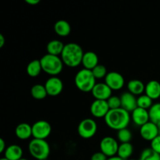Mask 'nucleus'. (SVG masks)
<instances>
[{"instance_id": "obj_1", "label": "nucleus", "mask_w": 160, "mask_h": 160, "mask_svg": "<svg viewBox=\"0 0 160 160\" xmlns=\"http://www.w3.org/2000/svg\"><path fill=\"white\" fill-rule=\"evenodd\" d=\"M105 122L109 128L116 131L128 128L131 121V114L129 112L119 108L116 109H110L105 117Z\"/></svg>"}, {"instance_id": "obj_2", "label": "nucleus", "mask_w": 160, "mask_h": 160, "mask_svg": "<svg viewBox=\"0 0 160 160\" xmlns=\"http://www.w3.org/2000/svg\"><path fill=\"white\" fill-rule=\"evenodd\" d=\"M84 54L81 45L74 42H70L66 44L60 57L66 66L73 68L81 65Z\"/></svg>"}, {"instance_id": "obj_3", "label": "nucleus", "mask_w": 160, "mask_h": 160, "mask_svg": "<svg viewBox=\"0 0 160 160\" xmlns=\"http://www.w3.org/2000/svg\"><path fill=\"white\" fill-rule=\"evenodd\" d=\"M42 70L52 77H56L62 71L63 62L61 57L50 54H45L40 59Z\"/></svg>"}, {"instance_id": "obj_4", "label": "nucleus", "mask_w": 160, "mask_h": 160, "mask_svg": "<svg viewBox=\"0 0 160 160\" xmlns=\"http://www.w3.org/2000/svg\"><path fill=\"white\" fill-rule=\"evenodd\" d=\"M74 83L76 87L83 92H92L95 86L96 79L94 77L92 70L82 69L75 75Z\"/></svg>"}, {"instance_id": "obj_5", "label": "nucleus", "mask_w": 160, "mask_h": 160, "mask_svg": "<svg viewBox=\"0 0 160 160\" xmlns=\"http://www.w3.org/2000/svg\"><path fill=\"white\" fill-rule=\"evenodd\" d=\"M28 151L34 159H48L50 154V146L46 140L33 138L28 145Z\"/></svg>"}, {"instance_id": "obj_6", "label": "nucleus", "mask_w": 160, "mask_h": 160, "mask_svg": "<svg viewBox=\"0 0 160 160\" xmlns=\"http://www.w3.org/2000/svg\"><path fill=\"white\" fill-rule=\"evenodd\" d=\"M98 130L97 123L93 119L86 118L81 120L78 127V134L84 139H90L95 135Z\"/></svg>"}, {"instance_id": "obj_7", "label": "nucleus", "mask_w": 160, "mask_h": 160, "mask_svg": "<svg viewBox=\"0 0 160 160\" xmlns=\"http://www.w3.org/2000/svg\"><path fill=\"white\" fill-rule=\"evenodd\" d=\"M51 132L52 126L46 120H38L32 125V137L35 139L45 140Z\"/></svg>"}, {"instance_id": "obj_8", "label": "nucleus", "mask_w": 160, "mask_h": 160, "mask_svg": "<svg viewBox=\"0 0 160 160\" xmlns=\"http://www.w3.org/2000/svg\"><path fill=\"white\" fill-rule=\"evenodd\" d=\"M100 150L108 158L117 156L119 144L114 138L107 136L104 137L100 142Z\"/></svg>"}, {"instance_id": "obj_9", "label": "nucleus", "mask_w": 160, "mask_h": 160, "mask_svg": "<svg viewBox=\"0 0 160 160\" xmlns=\"http://www.w3.org/2000/svg\"><path fill=\"white\" fill-rule=\"evenodd\" d=\"M105 83L110 88L112 91H118L123 88L125 84L124 78L121 73L112 71L108 73L105 78Z\"/></svg>"}, {"instance_id": "obj_10", "label": "nucleus", "mask_w": 160, "mask_h": 160, "mask_svg": "<svg viewBox=\"0 0 160 160\" xmlns=\"http://www.w3.org/2000/svg\"><path fill=\"white\" fill-rule=\"evenodd\" d=\"M45 89L48 95L49 96H57L60 95L63 90V83L62 80L58 77H50L45 84Z\"/></svg>"}, {"instance_id": "obj_11", "label": "nucleus", "mask_w": 160, "mask_h": 160, "mask_svg": "<svg viewBox=\"0 0 160 160\" xmlns=\"http://www.w3.org/2000/svg\"><path fill=\"white\" fill-rule=\"evenodd\" d=\"M109 110L107 101L104 100H95L90 107L91 113L96 118H105Z\"/></svg>"}, {"instance_id": "obj_12", "label": "nucleus", "mask_w": 160, "mask_h": 160, "mask_svg": "<svg viewBox=\"0 0 160 160\" xmlns=\"http://www.w3.org/2000/svg\"><path fill=\"white\" fill-rule=\"evenodd\" d=\"M141 137L145 141L152 142L159 135V128L156 124L149 121L140 128Z\"/></svg>"}, {"instance_id": "obj_13", "label": "nucleus", "mask_w": 160, "mask_h": 160, "mask_svg": "<svg viewBox=\"0 0 160 160\" xmlns=\"http://www.w3.org/2000/svg\"><path fill=\"white\" fill-rule=\"evenodd\" d=\"M112 92L110 88L106 83H97L92 89V94L95 100L107 101L112 96Z\"/></svg>"}, {"instance_id": "obj_14", "label": "nucleus", "mask_w": 160, "mask_h": 160, "mask_svg": "<svg viewBox=\"0 0 160 160\" xmlns=\"http://www.w3.org/2000/svg\"><path fill=\"white\" fill-rule=\"evenodd\" d=\"M131 120L135 125L138 127H142L150 121L149 113L147 109H142V108H136L131 112Z\"/></svg>"}, {"instance_id": "obj_15", "label": "nucleus", "mask_w": 160, "mask_h": 160, "mask_svg": "<svg viewBox=\"0 0 160 160\" xmlns=\"http://www.w3.org/2000/svg\"><path fill=\"white\" fill-rule=\"evenodd\" d=\"M135 95L131 94V92H124L120 96L121 101V108L127 110L129 112H132L136 108H138V102Z\"/></svg>"}, {"instance_id": "obj_16", "label": "nucleus", "mask_w": 160, "mask_h": 160, "mask_svg": "<svg viewBox=\"0 0 160 160\" xmlns=\"http://www.w3.org/2000/svg\"><path fill=\"white\" fill-rule=\"evenodd\" d=\"M82 65L84 69L92 70L97 65H98V57L95 52L92 51H88L84 52L82 59Z\"/></svg>"}, {"instance_id": "obj_17", "label": "nucleus", "mask_w": 160, "mask_h": 160, "mask_svg": "<svg viewBox=\"0 0 160 160\" xmlns=\"http://www.w3.org/2000/svg\"><path fill=\"white\" fill-rule=\"evenodd\" d=\"M15 134L20 140H28L32 136V126L27 123H21L17 126Z\"/></svg>"}, {"instance_id": "obj_18", "label": "nucleus", "mask_w": 160, "mask_h": 160, "mask_svg": "<svg viewBox=\"0 0 160 160\" xmlns=\"http://www.w3.org/2000/svg\"><path fill=\"white\" fill-rule=\"evenodd\" d=\"M4 158L8 160H20L23 156V149L18 145H11L4 152Z\"/></svg>"}, {"instance_id": "obj_19", "label": "nucleus", "mask_w": 160, "mask_h": 160, "mask_svg": "<svg viewBox=\"0 0 160 160\" xmlns=\"http://www.w3.org/2000/svg\"><path fill=\"white\" fill-rule=\"evenodd\" d=\"M145 92L152 100L158 99L160 97V83L156 80L148 81L145 85Z\"/></svg>"}, {"instance_id": "obj_20", "label": "nucleus", "mask_w": 160, "mask_h": 160, "mask_svg": "<svg viewBox=\"0 0 160 160\" xmlns=\"http://www.w3.org/2000/svg\"><path fill=\"white\" fill-rule=\"evenodd\" d=\"M54 31L60 37H66L71 32V26L67 20H59L54 24Z\"/></svg>"}, {"instance_id": "obj_21", "label": "nucleus", "mask_w": 160, "mask_h": 160, "mask_svg": "<svg viewBox=\"0 0 160 160\" xmlns=\"http://www.w3.org/2000/svg\"><path fill=\"white\" fill-rule=\"evenodd\" d=\"M128 92H131L134 95H143L144 92L145 91V84L142 81L138 79L131 80L128 83Z\"/></svg>"}, {"instance_id": "obj_22", "label": "nucleus", "mask_w": 160, "mask_h": 160, "mask_svg": "<svg viewBox=\"0 0 160 160\" xmlns=\"http://www.w3.org/2000/svg\"><path fill=\"white\" fill-rule=\"evenodd\" d=\"M64 46H65V45L61 41L56 40H56H52L47 44V53L50 55H53V56H61Z\"/></svg>"}, {"instance_id": "obj_23", "label": "nucleus", "mask_w": 160, "mask_h": 160, "mask_svg": "<svg viewBox=\"0 0 160 160\" xmlns=\"http://www.w3.org/2000/svg\"><path fill=\"white\" fill-rule=\"evenodd\" d=\"M134 152V147L131 143H121L119 145L117 156L123 160H128Z\"/></svg>"}, {"instance_id": "obj_24", "label": "nucleus", "mask_w": 160, "mask_h": 160, "mask_svg": "<svg viewBox=\"0 0 160 160\" xmlns=\"http://www.w3.org/2000/svg\"><path fill=\"white\" fill-rule=\"evenodd\" d=\"M42 70L40 59H34L28 63L27 67V73L31 78H36L40 74Z\"/></svg>"}, {"instance_id": "obj_25", "label": "nucleus", "mask_w": 160, "mask_h": 160, "mask_svg": "<svg viewBox=\"0 0 160 160\" xmlns=\"http://www.w3.org/2000/svg\"><path fill=\"white\" fill-rule=\"evenodd\" d=\"M31 96L37 100L44 99V98H46V96L48 95V93H47V91L46 89H45V85H42V84H34V85L31 88Z\"/></svg>"}, {"instance_id": "obj_26", "label": "nucleus", "mask_w": 160, "mask_h": 160, "mask_svg": "<svg viewBox=\"0 0 160 160\" xmlns=\"http://www.w3.org/2000/svg\"><path fill=\"white\" fill-rule=\"evenodd\" d=\"M150 121L154 123L160 128V102L153 104L148 109Z\"/></svg>"}, {"instance_id": "obj_27", "label": "nucleus", "mask_w": 160, "mask_h": 160, "mask_svg": "<svg viewBox=\"0 0 160 160\" xmlns=\"http://www.w3.org/2000/svg\"><path fill=\"white\" fill-rule=\"evenodd\" d=\"M139 160H160V155L152 148H145L142 151Z\"/></svg>"}, {"instance_id": "obj_28", "label": "nucleus", "mask_w": 160, "mask_h": 160, "mask_svg": "<svg viewBox=\"0 0 160 160\" xmlns=\"http://www.w3.org/2000/svg\"><path fill=\"white\" fill-rule=\"evenodd\" d=\"M138 107L142 108L145 109H149L152 106V99L150 97H148L147 95H142L138 96L137 99Z\"/></svg>"}, {"instance_id": "obj_29", "label": "nucleus", "mask_w": 160, "mask_h": 160, "mask_svg": "<svg viewBox=\"0 0 160 160\" xmlns=\"http://www.w3.org/2000/svg\"><path fill=\"white\" fill-rule=\"evenodd\" d=\"M117 138L121 143H130L132 139V133L128 128L117 131Z\"/></svg>"}, {"instance_id": "obj_30", "label": "nucleus", "mask_w": 160, "mask_h": 160, "mask_svg": "<svg viewBox=\"0 0 160 160\" xmlns=\"http://www.w3.org/2000/svg\"><path fill=\"white\" fill-rule=\"evenodd\" d=\"M94 77L95 79H102V78H106V75L108 74L107 69L102 64H98L97 65L93 70H92Z\"/></svg>"}, {"instance_id": "obj_31", "label": "nucleus", "mask_w": 160, "mask_h": 160, "mask_svg": "<svg viewBox=\"0 0 160 160\" xmlns=\"http://www.w3.org/2000/svg\"><path fill=\"white\" fill-rule=\"evenodd\" d=\"M107 103L109 105V107L110 109H116L121 108V101H120V97L112 95L109 99L107 100Z\"/></svg>"}, {"instance_id": "obj_32", "label": "nucleus", "mask_w": 160, "mask_h": 160, "mask_svg": "<svg viewBox=\"0 0 160 160\" xmlns=\"http://www.w3.org/2000/svg\"><path fill=\"white\" fill-rule=\"evenodd\" d=\"M151 148L160 155V134L151 142Z\"/></svg>"}, {"instance_id": "obj_33", "label": "nucleus", "mask_w": 160, "mask_h": 160, "mask_svg": "<svg viewBox=\"0 0 160 160\" xmlns=\"http://www.w3.org/2000/svg\"><path fill=\"white\" fill-rule=\"evenodd\" d=\"M108 157L102 152L94 153L91 157V160H107Z\"/></svg>"}, {"instance_id": "obj_34", "label": "nucleus", "mask_w": 160, "mask_h": 160, "mask_svg": "<svg viewBox=\"0 0 160 160\" xmlns=\"http://www.w3.org/2000/svg\"><path fill=\"white\" fill-rule=\"evenodd\" d=\"M6 148H7V147H6V142H5L4 139L1 138H0V152H4L6 151Z\"/></svg>"}, {"instance_id": "obj_35", "label": "nucleus", "mask_w": 160, "mask_h": 160, "mask_svg": "<svg viewBox=\"0 0 160 160\" xmlns=\"http://www.w3.org/2000/svg\"><path fill=\"white\" fill-rule=\"evenodd\" d=\"M25 2H26L28 4L31 5V6H34V5H37L40 2V1H39V0H26Z\"/></svg>"}, {"instance_id": "obj_36", "label": "nucleus", "mask_w": 160, "mask_h": 160, "mask_svg": "<svg viewBox=\"0 0 160 160\" xmlns=\"http://www.w3.org/2000/svg\"><path fill=\"white\" fill-rule=\"evenodd\" d=\"M5 42H6V39L5 37L3 36V34H0V48H2L5 45Z\"/></svg>"}, {"instance_id": "obj_37", "label": "nucleus", "mask_w": 160, "mask_h": 160, "mask_svg": "<svg viewBox=\"0 0 160 160\" xmlns=\"http://www.w3.org/2000/svg\"><path fill=\"white\" fill-rule=\"evenodd\" d=\"M107 160H123V159H122L121 158L119 157L118 156H112V157H109L107 159Z\"/></svg>"}, {"instance_id": "obj_38", "label": "nucleus", "mask_w": 160, "mask_h": 160, "mask_svg": "<svg viewBox=\"0 0 160 160\" xmlns=\"http://www.w3.org/2000/svg\"><path fill=\"white\" fill-rule=\"evenodd\" d=\"M0 160H8V159H6V158H2V159H0Z\"/></svg>"}, {"instance_id": "obj_39", "label": "nucleus", "mask_w": 160, "mask_h": 160, "mask_svg": "<svg viewBox=\"0 0 160 160\" xmlns=\"http://www.w3.org/2000/svg\"><path fill=\"white\" fill-rule=\"evenodd\" d=\"M20 160H28V159H23V158H22L21 159H20Z\"/></svg>"}, {"instance_id": "obj_40", "label": "nucleus", "mask_w": 160, "mask_h": 160, "mask_svg": "<svg viewBox=\"0 0 160 160\" xmlns=\"http://www.w3.org/2000/svg\"><path fill=\"white\" fill-rule=\"evenodd\" d=\"M128 160H137V159H129Z\"/></svg>"}, {"instance_id": "obj_41", "label": "nucleus", "mask_w": 160, "mask_h": 160, "mask_svg": "<svg viewBox=\"0 0 160 160\" xmlns=\"http://www.w3.org/2000/svg\"><path fill=\"white\" fill-rule=\"evenodd\" d=\"M42 160H48V159H42Z\"/></svg>"}]
</instances>
